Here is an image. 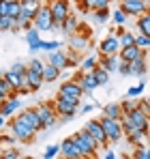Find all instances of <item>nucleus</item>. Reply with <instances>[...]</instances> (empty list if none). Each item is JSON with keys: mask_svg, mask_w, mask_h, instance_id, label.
<instances>
[{"mask_svg": "<svg viewBox=\"0 0 150 159\" xmlns=\"http://www.w3.org/2000/svg\"><path fill=\"white\" fill-rule=\"evenodd\" d=\"M73 140H75V144L79 146V153H82V157H84V159H97L99 144H97V140L86 131V129L73 133Z\"/></svg>", "mask_w": 150, "mask_h": 159, "instance_id": "nucleus-1", "label": "nucleus"}, {"mask_svg": "<svg viewBox=\"0 0 150 159\" xmlns=\"http://www.w3.org/2000/svg\"><path fill=\"white\" fill-rule=\"evenodd\" d=\"M9 131L13 133L15 140L22 142V144H30V142H34V135H37V131H34L32 127L24 125L17 116H11V118H9Z\"/></svg>", "mask_w": 150, "mask_h": 159, "instance_id": "nucleus-2", "label": "nucleus"}, {"mask_svg": "<svg viewBox=\"0 0 150 159\" xmlns=\"http://www.w3.org/2000/svg\"><path fill=\"white\" fill-rule=\"evenodd\" d=\"M54 106H56V112H58L60 118L69 120V118H73L75 114H77V110H79V101H77V99H69V97H62V95H56Z\"/></svg>", "mask_w": 150, "mask_h": 159, "instance_id": "nucleus-3", "label": "nucleus"}, {"mask_svg": "<svg viewBox=\"0 0 150 159\" xmlns=\"http://www.w3.org/2000/svg\"><path fill=\"white\" fill-rule=\"evenodd\" d=\"M37 112H39V116H41L45 129H54V127H56V120H58L60 116H58V112H56L54 101H41V103H37Z\"/></svg>", "mask_w": 150, "mask_h": 159, "instance_id": "nucleus-4", "label": "nucleus"}, {"mask_svg": "<svg viewBox=\"0 0 150 159\" xmlns=\"http://www.w3.org/2000/svg\"><path fill=\"white\" fill-rule=\"evenodd\" d=\"M47 4H50V9H51V17L56 22V28H60L62 22L71 15V2L69 0H50Z\"/></svg>", "mask_w": 150, "mask_h": 159, "instance_id": "nucleus-5", "label": "nucleus"}, {"mask_svg": "<svg viewBox=\"0 0 150 159\" xmlns=\"http://www.w3.org/2000/svg\"><path fill=\"white\" fill-rule=\"evenodd\" d=\"M99 120H101V125H103V131H105V135H107L109 142H120V140H122L125 131H122V123H120V120L107 118V116H101Z\"/></svg>", "mask_w": 150, "mask_h": 159, "instance_id": "nucleus-6", "label": "nucleus"}, {"mask_svg": "<svg viewBox=\"0 0 150 159\" xmlns=\"http://www.w3.org/2000/svg\"><path fill=\"white\" fill-rule=\"evenodd\" d=\"M15 116H17L24 125L32 127L34 131H43V129H45V127H43V120H41L39 112H37V106H34V107H24V110H20Z\"/></svg>", "mask_w": 150, "mask_h": 159, "instance_id": "nucleus-7", "label": "nucleus"}, {"mask_svg": "<svg viewBox=\"0 0 150 159\" xmlns=\"http://www.w3.org/2000/svg\"><path fill=\"white\" fill-rule=\"evenodd\" d=\"M34 28L41 30V32H50V30L56 28V22H54V17H51L50 4H43V7L39 9V13H37V17H34Z\"/></svg>", "mask_w": 150, "mask_h": 159, "instance_id": "nucleus-8", "label": "nucleus"}, {"mask_svg": "<svg viewBox=\"0 0 150 159\" xmlns=\"http://www.w3.org/2000/svg\"><path fill=\"white\" fill-rule=\"evenodd\" d=\"M120 9L129 17H139V15H144V13L150 11L146 0H120Z\"/></svg>", "mask_w": 150, "mask_h": 159, "instance_id": "nucleus-9", "label": "nucleus"}, {"mask_svg": "<svg viewBox=\"0 0 150 159\" xmlns=\"http://www.w3.org/2000/svg\"><path fill=\"white\" fill-rule=\"evenodd\" d=\"M84 129L90 133L95 140H97V144H99V148H107V144H109V140H107V135L103 131V125H101V120H86V125H84Z\"/></svg>", "mask_w": 150, "mask_h": 159, "instance_id": "nucleus-10", "label": "nucleus"}, {"mask_svg": "<svg viewBox=\"0 0 150 159\" xmlns=\"http://www.w3.org/2000/svg\"><path fill=\"white\" fill-rule=\"evenodd\" d=\"M58 95L82 101V97H84V88L79 86V82H75V80H67V82H62V84L58 86Z\"/></svg>", "mask_w": 150, "mask_h": 159, "instance_id": "nucleus-11", "label": "nucleus"}, {"mask_svg": "<svg viewBox=\"0 0 150 159\" xmlns=\"http://www.w3.org/2000/svg\"><path fill=\"white\" fill-rule=\"evenodd\" d=\"M120 39L116 34H105L99 43V54H105V56H116L120 54Z\"/></svg>", "mask_w": 150, "mask_h": 159, "instance_id": "nucleus-12", "label": "nucleus"}, {"mask_svg": "<svg viewBox=\"0 0 150 159\" xmlns=\"http://www.w3.org/2000/svg\"><path fill=\"white\" fill-rule=\"evenodd\" d=\"M125 116L137 127V129H142V131H146V133L150 131V116L142 110V107H135L133 112H129V114H125Z\"/></svg>", "mask_w": 150, "mask_h": 159, "instance_id": "nucleus-13", "label": "nucleus"}, {"mask_svg": "<svg viewBox=\"0 0 150 159\" xmlns=\"http://www.w3.org/2000/svg\"><path fill=\"white\" fill-rule=\"evenodd\" d=\"M47 62L54 65V67H58L60 71H62V69H67V67H73V62H71L69 54H67V52H60V50L47 52Z\"/></svg>", "mask_w": 150, "mask_h": 159, "instance_id": "nucleus-14", "label": "nucleus"}, {"mask_svg": "<svg viewBox=\"0 0 150 159\" xmlns=\"http://www.w3.org/2000/svg\"><path fill=\"white\" fill-rule=\"evenodd\" d=\"M75 82H79V86L84 88V93H95L97 88H99V82H97V78H95V73L90 71V73H77V78H75Z\"/></svg>", "mask_w": 150, "mask_h": 159, "instance_id": "nucleus-15", "label": "nucleus"}, {"mask_svg": "<svg viewBox=\"0 0 150 159\" xmlns=\"http://www.w3.org/2000/svg\"><path fill=\"white\" fill-rule=\"evenodd\" d=\"M43 84H45V82H43V75H41V73H37V71H30V69H28V73H26L24 95H26V93H37Z\"/></svg>", "mask_w": 150, "mask_h": 159, "instance_id": "nucleus-16", "label": "nucleus"}, {"mask_svg": "<svg viewBox=\"0 0 150 159\" xmlns=\"http://www.w3.org/2000/svg\"><path fill=\"white\" fill-rule=\"evenodd\" d=\"M120 54H116V56H105V54H99V65L101 69H105V71H118V67H120Z\"/></svg>", "mask_w": 150, "mask_h": 159, "instance_id": "nucleus-17", "label": "nucleus"}, {"mask_svg": "<svg viewBox=\"0 0 150 159\" xmlns=\"http://www.w3.org/2000/svg\"><path fill=\"white\" fill-rule=\"evenodd\" d=\"M60 155H64V157H82L79 146L75 144L73 135H69V138H64V140L60 142Z\"/></svg>", "mask_w": 150, "mask_h": 159, "instance_id": "nucleus-18", "label": "nucleus"}, {"mask_svg": "<svg viewBox=\"0 0 150 159\" xmlns=\"http://www.w3.org/2000/svg\"><path fill=\"white\" fill-rule=\"evenodd\" d=\"M142 56H146V52H144L137 43H133V45L120 50V60H125V62H133V60H137V58H142Z\"/></svg>", "mask_w": 150, "mask_h": 159, "instance_id": "nucleus-19", "label": "nucleus"}, {"mask_svg": "<svg viewBox=\"0 0 150 159\" xmlns=\"http://www.w3.org/2000/svg\"><path fill=\"white\" fill-rule=\"evenodd\" d=\"M17 110H20V99L17 97H7L2 101V106H0V114L7 116V118H11V116L17 114Z\"/></svg>", "mask_w": 150, "mask_h": 159, "instance_id": "nucleus-20", "label": "nucleus"}, {"mask_svg": "<svg viewBox=\"0 0 150 159\" xmlns=\"http://www.w3.org/2000/svg\"><path fill=\"white\" fill-rule=\"evenodd\" d=\"M148 71H150V65L146 62V56H142V58H137V60L131 62V75H135V78H144Z\"/></svg>", "mask_w": 150, "mask_h": 159, "instance_id": "nucleus-21", "label": "nucleus"}, {"mask_svg": "<svg viewBox=\"0 0 150 159\" xmlns=\"http://www.w3.org/2000/svg\"><path fill=\"white\" fill-rule=\"evenodd\" d=\"M88 43H90V37H86V34H82V32L71 34V41H69L71 50H75V52H84V50L88 48Z\"/></svg>", "mask_w": 150, "mask_h": 159, "instance_id": "nucleus-22", "label": "nucleus"}, {"mask_svg": "<svg viewBox=\"0 0 150 159\" xmlns=\"http://www.w3.org/2000/svg\"><path fill=\"white\" fill-rule=\"evenodd\" d=\"M103 116H107V118H116V120H122V116H125V112H122V106L120 103H105L103 106Z\"/></svg>", "mask_w": 150, "mask_h": 159, "instance_id": "nucleus-23", "label": "nucleus"}, {"mask_svg": "<svg viewBox=\"0 0 150 159\" xmlns=\"http://www.w3.org/2000/svg\"><path fill=\"white\" fill-rule=\"evenodd\" d=\"M114 34L120 39V48H129V45H133V43H135V37H137V34H133V32L125 30V26H118L116 30H114Z\"/></svg>", "mask_w": 150, "mask_h": 159, "instance_id": "nucleus-24", "label": "nucleus"}, {"mask_svg": "<svg viewBox=\"0 0 150 159\" xmlns=\"http://www.w3.org/2000/svg\"><path fill=\"white\" fill-rule=\"evenodd\" d=\"M112 0H82V11H101V9H107Z\"/></svg>", "mask_w": 150, "mask_h": 159, "instance_id": "nucleus-25", "label": "nucleus"}, {"mask_svg": "<svg viewBox=\"0 0 150 159\" xmlns=\"http://www.w3.org/2000/svg\"><path fill=\"white\" fill-rule=\"evenodd\" d=\"M97 65H99V56H97V54H90V56H86V58L79 62V67H82V71H84V73L95 71V69H97Z\"/></svg>", "mask_w": 150, "mask_h": 159, "instance_id": "nucleus-26", "label": "nucleus"}, {"mask_svg": "<svg viewBox=\"0 0 150 159\" xmlns=\"http://www.w3.org/2000/svg\"><path fill=\"white\" fill-rule=\"evenodd\" d=\"M60 78V69L58 67H54L50 62H45V69H43V82H56V80Z\"/></svg>", "mask_w": 150, "mask_h": 159, "instance_id": "nucleus-27", "label": "nucleus"}, {"mask_svg": "<svg viewBox=\"0 0 150 159\" xmlns=\"http://www.w3.org/2000/svg\"><path fill=\"white\" fill-rule=\"evenodd\" d=\"M60 28H62L67 34H75V32H77V28H79V20H77L73 13H71V15L62 22V26H60Z\"/></svg>", "mask_w": 150, "mask_h": 159, "instance_id": "nucleus-28", "label": "nucleus"}, {"mask_svg": "<svg viewBox=\"0 0 150 159\" xmlns=\"http://www.w3.org/2000/svg\"><path fill=\"white\" fill-rule=\"evenodd\" d=\"M135 24H137L139 34H146V37H150V11H148V13H144V15H139Z\"/></svg>", "mask_w": 150, "mask_h": 159, "instance_id": "nucleus-29", "label": "nucleus"}, {"mask_svg": "<svg viewBox=\"0 0 150 159\" xmlns=\"http://www.w3.org/2000/svg\"><path fill=\"white\" fill-rule=\"evenodd\" d=\"M15 144H17V140H15V135H13L11 131L0 133V151H2V148H9V146H15Z\"/></svg>", "mask_w": 150, "mask_h": 159, "instance_id": "nucleus-30", "label": "nucleus"}, {"mask_svg": "<svg viewBox=\"0 0 150 159\" xmlns=\"http://www.w3.org/2000/svg\"><path fill=\"white\" fill-rule=\"evenodd\" d=\"M39 32H41V30H37L34 26L30 28V30H26V43H28V48L41 43V34H39Z\"/></svg>", "mask_w": 150, "mask_h": 159, "instance_id": "nucleus-31", "label": "nucleus"}, {"mask_svg": "<svg viewBox=\"0 0 150 159\" xmlns=\"http://www.w3.org/2000/svg\"><path fill=\"white\" fill-rule=\"evenodd\" d=\"M15 26V17L11 15H0V32H11Z\"/></svg>", "mask_w": 150, "mask_h": 159, "instance_id": "nucleus-32", "label": "nucleus"}, {"mask_svg": "<svg viewBox=\"0 0 150 159\" xmlns=\"http://www.w3.org/2000/svg\"><path fill=\"white\" fill-rule=\"evenodd\" d=\"M92 73H95V78H97V82H99V86H107V84H109V71H105V69L97 67Z\"/></svg>", "mask_w": 150, "mask_h": 159, "instance_id": "nucleus-33", "label": "nucleus"}, {"mask_svg": "<svg viewBox=\"0 0 150 159\" xmlns=\"http://www.w3.org/2000/svg\"><path fill=\"white\" fill-rule=\"evenodd\" d=\"M126 17H129V15H126V13L122 11V9H120V7H118V9L112 13V22H114L116 26H125V24H126Z\"/></svg>", "mask_w": 150, "mask_h": 159, "instance_id": "nucleus-34", "label": "nucleus"}, {"mask_svg": "<svg viewBox=\"0 0 150 159\" xmlns=\"http://www.w3.org/2000/svg\"><path fill=\"white\" fill-rule=\"evenodd\" d=\"M22 155L17 146H9V148H2L0 151V159H17Z\"/></svg>", "mask_w": 150, "mask_h": 159, "instance_id": "nucleus-35", "label": "nucleus"}, {"mask_svg": "<svg viewBox=\"0 0 150 159\" xmlns=\"http://www.w3.org/2000/svg\"><path fill=\"white\" fill-rule=\"evenodd\" d=\"M107 20H112V13H109V9H101V11H95V22H97V24H105Z\"/></svg>", "mask_w": 150, "mask_h": 159, "instance_id": "nucleus-36", "label": "nucleus"}, {"mask_svg": "<svg viewBox=\"0 0 150 159\" xmlns=\"http://www.w3.org/2000/svg\"><path fill=\"white\" fill-rule=\"evenodd\" d=\"M144 88H146V82H144V80H139V84H137V86H131V88L126 90V95H129L131 99H133V97H139V95L144 93Z\"/></svg>", "mask_w": 150, "mask_h": 159, "instance_id": "nucleus-37", "label": "nucleus"}, {"mask_svg": "<svg viewBox=\"0 0 150 159\" xmlns=\"http://www.w3.org/2000/svg\"><path fill=\"white\" fill-rule=\"evenodd\" d=\"M22 4H24V9L32 11V13H39V9L43 7V2H41V0H22Z\"/></svg>", "mask_w": 150, "mask_h": 159, "instance_id": "nucleus-38", "label": "nucleus"}, {"mask_svg": "<svg viewBox=\"0 0 150 159\" xmlns=\"http://www.w3.org/2000/svg\"><path fill=\"white\" fill-rule=\"evenodd\" d=\"M56 157H60V144L47 146L45 148V155H43V159H56Z\"/></svg>", "mask_w": 150, "mask_h": 159, "instance_id": "nucleus-39", "label": "nucleus"}, {"mask_svg": "<svg viewBox=\"0 0 150 159\" xmlns=\"http://www.w3.org/2000/svg\"><path fill=\"white\" fill-rule=\"evenodd\" d=\"M20 13H22V0L9 2V15L11 17H20Z\"/></svg>", "mask_w": 150, "mask_h": 159, "instance_id": "nucleus-40", "label": "nucleus"}, {"mask_svg": "<svg viewBox=\"0 0 150 159\" xmlns=\"http://www.w3.org/2000/svg\"><path fill=\"white\" fill-rule=\"evenodd\" d=\"M28 69H30V71H37V73H41V75H43L45 62H43V60H39V58H34V60H30V62H28Z\"/></svg>", "mask_w": 150, "mask_h": 159, "instance_id": "nucleus-41", "label": "nucleus"}, {"mask_svg": "<svg viewBox=\"0 0 150 159\" xmlns=\"http://www.w3.org/2000/svg\"><path fill=\"white\" fill-rule=\"evenodd\" d=\"M9 69H11L13 73H17V75H26V73H28V65L20 62V60H17V62H13V65H11Z\"/></svg>", "mask_w": 150, "mask_h": 159, "instance_id": "nucleus-42", "label": "nucleus"}, {"mask_svg": "<svg viewBox=\"0 0 150 159\" xmlns=\"http://www.w3.org/2000/svg\"><path fill=\"white\" fill-rule=\"evenodd\" d=\"M120 106H122V112H125V114H129V112H133L135 107H139V101H133V99L129 97V99H125Z\"/></svg>", "mask_w": 150, "mask_h": 159, "instance_id": "nucleus-43", "label": "nucleus"}, {"mask_svg": "<svg viewBox=\"0 0 150 159\" xmlns=\"http://www.w3.org/2000/svg\"><path fill=\"white\" fill-rule=\"evenodd\" d=\"M135 43H137L142 50H150V37H146V34H137V37H135Z\"/></svg>", "mask_w": 150, "mask_h": 159, "instance_id": "nucleus-44", "label": "nucleus"}, {"mask_svg": "<svg viewBox=\"0 0 150 159\" xmlns=\"http://www.w3.org/2000/svg\"><path fill=\"white\" fill-rule=\"evenodd\" d=\"M118 73L120 75H131V62H120V67H118Z\"/></svg>", "mask_w": 150, "mask_h": 159, "instance_id": "nucleus-45", "label": "nucleus"}, {"mask_svg": "<svg viewBox=\"0 0 150 159\" xmlns=\"http://www.w3.org/2000/svg\"><path fill=\"white\" fill-rule=\"evenodd\" d=\"M139 107H142V110H144V112L150 116V97H146L144 101H139Z\"/></svg>", "mask_w": 150, "mask_h": 159, "instance_id": "nucleus-46", "label": "nucleus"}, {"mask_svg": "<svg viewBox=\"0 0 150 159\" xmlns=\"http://www.w3.org/2000/svg\"><path fill=\"white\" fill-rule=\"evenodd\" d=\"M0 15H9V2L0 0Z\"/></svg>", "mask_w": 150, "mask_h": 159, "instance_id": "nucleus-47", "label": "nucleus"}, {"mask_svg": "<svg viewBox=\"0 0 150 159\" xmlns=\"http://www.w3.org/2000/svg\"><path fill=\"white\" fill-rule=\"evenodd\" d=\"M4 129H9V118H7V116H2V114H0V133L4 131Z\"/></svg>", "mask_w": 150, "mask_h": 159, "instance_id": "nucleus-48", "label": "nucleus"}, {"mask_svg": "<svg viewBox=\"0 0 150 159\" xmlns=\"http://www.w3.org/2000/svg\"><path fill=\"white\" fill-rule=\"evenodd\" d=\"M118 155L112 151V148H105V153H103V159H116Z\"/></svg>", "mask_w": 150, "mask_h": 159, "instance_id": "nucleus-49", "label": "nucleus"}, {"mask_svg": "<svg viewBox=\"0 0 150 159\" xmlns=\"http://www.w3.org/2000/svg\"><path fill=\"white\" fill-rule=\"evenodd\" d=\"M92 110H95V106H92V103H86V106L79 107V112H84V114H88V112H92Z\"/></svg>", "mask_w": 150, "mask_h": 159, "instance_id": "nucleus-50", "label": "nucleus"}, {"mask_svg": "<svg viewBox=\"0 0 150 159\" xmlns=\"http://www.w3.org/2000/svg\"><path fill=\"white\" fill-rule=\"evenodd\" d=\"M116 159H133V157H131V155H125V153H122V155H118Z\"/></svg>", "mask_w": 150, "mask_h": 159, "instance_id": "nucleus-51", "label": "nucleus"}, {"mask_svg": "<svg viewBox=\"0 0 150 159\" xmlns=\"http://www.w3.org/2000/svg\"><path fill=\"white\" fill-rule=\"evenodd\" d=\"M17 159H34V157H32V155H20Z\"/></svg>", "mask_w": 150, "mask_h": 159, "instance_id": "nucleus-52", "label": "nucleus"}, {"mask_svg": "<svg viewBox=\"0 0 150 159\" xmlns=\"http://www.w3.org/2000/svg\"><path fill=\"white\" fill-rule=\"evenodd\" d=\"M58 159H84V157H64V155H60Z\"/></svg>", "mask_w": 150, "mask_h": 159, "instance_id": "nucleus-53", "label": "nucleus"}, {"mask_svg": "<svg viewBox=\"0 0 150 159\" xmlns=\"http://www.w3.org/2000/svg\"><path fill=\"white\" fill-rule=\"evenodd\" d=\"M4 71H7V69H0V80L4 78Z\"/></svg>", "mask_w": 150, "mask_h": 159, "instance_id": "nucleus-54", "label": "nucleus"}, {"mask_svg": "<svg viewBox=\"0 0 150 159\" xmlns=\"http://www.w3.org/2000/svg\"><path fill=\"white\" fill-rule=\"evenodd\" d=\"M7 2H15V0H7Z\"/></svg>", "mask_w": 150, "mask_h": 159, "instance_id": "nucleus-55", "label": "nucleus"}]
</instances>
